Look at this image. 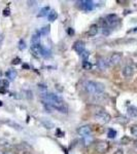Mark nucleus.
<instances>
[{"instance_id": "5", "label": "nucleus", "mask_w": 137, "mask_h": 154, "mask_svg": "<svg viewBox=\"0 0 137 154\" xmlns=\"http://www.w3.org/2000/svg\"><path fill=\"white\" fill-rule=\"evenodd\" d=\"M94 118L96 119L98 122L102 123V125H105V123H108L111 119V116L109 115V113H107L104 110H100L97 111L96 113H94Z\"/></svg>"}, {"instance_id": "16", "label": "nucleus", "mask_w": 137, "mask_h": 154, "mask_svg": "<svg viewBox=\"0 0 137 154\" xmlns=\"http://www.w3.org/2000/svg\"><path fill=\"white\" fill-rule=\"evenodd\" d=\"M57 18H58V14H57V12L55 11H51L49 12V14H48V19H49V22H54V21H56Z\"/></svg>"}, {"instance_id": "7", "label": "nucleus", "mask_w": 137, "mask_h": 154, "mask_svg": "<svg viewBox=\"0 0 137 154\" xmlns=\"http://www.w3.org/2000/svg\"><path fill=\"white\" fill-rule=\"evenodd\" d=\"M109 143L106 142V141H99L98 143L96 144V151L100 154L106 153L109 150Z\"/></svg>"}, {"instance_id": "11", "label": "nucleus", "mask_w": 137, "mask_h": 154, "mask_svg": "<svg viewBox=\"0 0 137 154\" xmlns=\"http://www.w3.org/2000/svg\"><path fill=\"white\" fill-rule=\"evenodd\" d=\"M97 66H98V68L100 69V70H105L106 68H108L109 66V61H107L105 58H102V57H100V58H98V60H97Z\"/></svg>"}, {"instance_id": "12", "label": "nucleus", "mask_w": 137, "mask_h": 154, "mask_svg": "<svg viewBox=\"0 0 137 154\" xmlns=\"http://www.w3.org/2000/svg\"><path fill=\"white\" fill-rule=\"evenodd\" d=\"M122 73H123V75L126 78H129V77H131L134 74V68L131 65H126L122 69Z\"/></svg>"}, {"instance_id": "15", "label": "nucleus", "mask_w": 137, "mask_h": 154, "mask_svg": "<svg viewBox=\"0 0 137 154\" xmlns=\"http://www.w3.org/2000/svg\"><path fill=\"white\" fill-rule=\"evenodd\" d=\"M49 12V7L46 6V7H43V8L40 9V11H39V14H37V17H38V18H42V17H46V16L48 17Z\"/></svg>"}, {"instance_id": "14", "label": "nucleus", "mask_w": 137, "mask_h": 154, "mask_svg": "<svg viewBox=\"0 0 137 154\" xmlns=\"http://www.w3.org/2000/svg\"><path fill=\"white\" fill-rule=\"evenodd\" d=\"M6 77L9 80H14V78L17 77V71L12 70V69H9V70L6 72Z\"/></svg>"}, {"instance_id": "8", "label": "nucleus", "mask_w": 137, "mask_h": 154, "mask_svg": "<svg viewBox=\"0 0 137 154\" xmlns=\"http://www.w3.org/2000/svg\"><path fill=\"white\" fill-rule=\"evenodd\" d=\"M122 58H123L122 54H119V53H113L110 56L109 60H108V61H109V65H111V66L119 65V64L122 62Z\"/></svg>"}, {"instance_id": "6", "label": "nucleus", "mask_w": 137, "mask_h": 154, "mask_svg": "<svg viewBox=\"0 0 137 154\" xmlns=\"http://www.w3.org/2000/svg\"><path fill=\"white\" fill-rule=\"evenodd\" d=\"M78 6L81 7L83 11H91L94 9V6H95V4H94L93 1H90V0H81V1H78Z\"/></svg>"}, {"instance_id": "18", "label": "nucleus", "mask_w": 137, "mask_h": 154, "mask_svg": "<svg viewBox=\"0 0 137 154\" xmlns=\"http://www.w3.org/2000/svg\"><path fill=\"white\" fill-rule=\"evenodd\" d=\"M6 123H7V125H9L11 126H12V128H16V130H18V131L22 130V126L21 125H18V123H16V122H14V121H11V120L6 121Z\"/></svg>"}, {"instance_id": "31", "label": "nucleus", "mask_w": 137, "mask_h": 154, "mask_svg": "<svg viewBox=\"0 0 137 154\" xmlns=\"http://www.w3.org/2000/svg\"><path fill=\"white\" fill-rule=\"evenodd\" d=\"M130 32H137V28H135L134 30H131V31H129V33H130Z\"/></svg>"}, {"instance_id": "4", "label": "nucleus", "mask_w": 137, "mask_h": 154, "mask_svg": "<svg viewBox=\"0 0 137 154\" xmlns=\"http://www.w3.org/2000/svg\"><path fill=\"white\" fill-rule=\"evenodd\" d=\"M119 23V17L114 14H108L103 20V27L106 29H110L116 27V25Z\"/></svg>"}, {"instance_id": "21", "label": "nucleus", "mask_w": 137, "mask_h": 154, "mask_svg": "<svg viewBox=\"0 0 137 154\" xmlns=\"http://www.w3.org/2000/svg\"><path fill=\"white\" fill-rule=\"evenodd\" d=\"M107 136H108V138H110V139H113V138H116V131L113 130V128H109L108 131H107Z\"/></svg>"}, {"instance_id": "27", "label": "nucleus", "mask_w": 137, "mask_h": 154, "mask_svg": "<svg viewBox=\"0 0 137 154\" xmlns=\"http://www.w3.org/2000/svg\"><path fill=\"white\" fill-rule=\"evenodd\" d=\"M3 14L4 16H9V9H5L3 12Z\"/></svg>"}, {"instance_id": "20", "label": "nucleus", "mask_w": 137, "mask_h": 154, "mask_svg": "<svg viewBox=\"0 0 137 154\" xmlns=\"http://www.w3.org/2000/svg\"><path fill=\"white\" fill-rule=\"evenodd\" d=\"M84 145H89L90 143L93 142V137L91 135L90 136H87V137H84Z\"/></svg>"}, {"instance_id": "24", "label": "nucleus", "mask_w": 137, "mask_h": 154, "mask_svg": "<svg viewBox=\"0 0 137 154\" xmlns=\"http://www.w3.org/2000/svg\"><path fill=\"white\" fill-rule=\"evenodd\" d=\"M19 48H20V51H24V49L26 48V42H25L23 39L20 40L19 42Z\"/></svg>"}, {"instance_id": "23", "label": "nucleus", "mask_w": 137, "mask_h": 154, "mask_svg": "<svg viewBox=\"0 0 137 154\" xmlns=\"http://www.w3.org/2000/svg\"><path fill=\"white\" fill-rule=\"evenodd\" d=\"M130 131H131L132 135H133L134 137H136V138H137V125H132V126H131V128H130Z\"/></svg>"}, {"instance_id": "17", "label": "nucleus", "mask_w": 137, "mask_h": 154, "mask_svg": "<svg viewBox=\"0 0 137 154\" xmlns=\"http://www.w3.org/2000/svg\"><path fill=\"white\" fill-rule=\"evenodd\" d=\"M40 43V35L39 34H34L31 38V44H38Z\"/></svg>"}, {"instance_id": "32", "label": "nucleus", "mask_w": 137, "mask_h": 154, "mask_svg": "<svg viewBox=\"0 0 137 154\" xmlns=\"http://www.w3.org/2000/svg\"><path fill=\"white\" fill-rule=\"evenodd\" d=\"M0 106H2V102L1 101H0Z\"/></svg>"}, {"instance_id": "3", "label": "nucleus", "mask_w": 137, "mask_h": 154, "mask_svg": "<svg viewBox=\"0 0 137 154\" xmlns=\"http://www.w3.org/2000/svg\"><path fill=\"white\" fill-rule=\"evenodd\" d=\"M31 53L36 58H40V57H48L49 54L40 43L38 44H31Z\"/></svg>"}, {"instance_id": "26", "label": "nucleus", "mask_w": 137, "mask_h": 154, "mask_svg": "<svg viewBox=\"0 0 137 154\" xmlns=\"http://www.w3.org/2000/svg\"><path fill=\"white\" fill-rule=\"evenodd\" d=\"M3 40H4V35L3 34H0V46L2 45V42H3Z\"/></svg>"}, {"instance_id": "30", "label": "nucleus", "mask_w": 137, "mask_h": 154, "mask_svg": "<svg viewBox=\"0 0 137 154\" xmlns=\"http://www.w3.org/2000/svg\"><path fill=\"white\" fill-rule=\"evenodd\" d=\"M19 61H20L19 59H17V60H14V61H12V64H19Z\"/></svg>"}, {"instance_id": "9", "label": "nucleus", "mask_w": 137, "mask_h": 154, "mask_svg": "<svg viewBox=\"0 0 137 154\" xmlns=\"http://www.w3.org/2000/svg\"><path fill=\"white\" fill-rule=\"evenodd\" d=\"M73 49L76 51L78 54H81L86 51V44H84V41L81 40H78L73 43Z\"/></svg>"}, {"instance_id": "28", "label": "nucleus", "mask_w": 137, "mask_h": 154, "mask_svg": "<svg viewBox=\"0 0 137 154\" xmlns=\"http://www.w3.org/2000/svg\"><path fill=\"white\" fill-rule=\"evenodd\" d=\"M133 145H134V149L137 151V140L134 141V143H133Z\"/></svg>"}, {"instance_id": "10", "label": "nucleus", "mask_w": 137, "mask_h": 154, "mask_svg": "<svg viewBox=\"0 0 137 154\" xmlns=\"http://www.w3.org/2000/svg\"><path fill=\"white\" fill-rule=\"evenodd\" d=\"M91 133H92V130H91V126L90 125H81V128H78V134L79 136H81V138L90 136Z\"/></svg>"}, {"instance_id": "2", "label": "nucleus", "mask_w": 137, "mask_h": 154, "mask_svg": "<svg viewBox=\"0 0 137 154\" xmlns=\"http://www.w3.org/2000/svg\"><path fill=\"white\" fill-rule=\"evenodd\" d=\"M84 91H87V94H89L91 96H100L101 94L104 93V89H105L104 84L93 80L86 81L84 84Z\"/></svg>"}, {"instance_id": "1", "label": "nucleus", "mask_w": 137, "mask_h": 154, "mask_svg": "<svg viewBox=\"0 0 137 154\" xmlns=\"http://www.w3.org/2000/svg\"><path fill=\"white\" fill-rule=\"evenodd\" d=\"M42 101L43 104H46L53 109H56L61 113H67V105L65 104L63 99L58 95H55L52 93H46L42 95Z\"/></svg>"}, {"instance_id": "19", "label": "nucleus", "mask_w": 137, "mask_h": 154, "mask_svg": "<svg viewBox=\"0 0 137 154\" xmlns=\"http://www.w3.org/2000/svg\"><path fill=\"white\" fill-rule=\"evenodd\" d=\"M49 32V26H46V27H43V28H41L40 30L38 31V33L37 34H39V35H46Z\"/></svg>"}, {"instance_id": "25", "label": "nucleus", "mask_w": 137, "mask_h": 154, "mask_svg": "<svg viewBox=\"0 0 137 154\" xmlns=\"http://www.w3.org/2000/svg\"><path fill=\"white\" fill-rule=\"evenodd\" d=\"M81 57H83V59H84V61H88V58H89V56H90V53L88 51H84L83 54H81Z\"/></svg>"}, {"instance_id": "29", "label": "nucleus", "mask_w": 137, "mask_h": 154, "mask_svg": "<svg viewBox=\"0 0 137 154\" xmlns=\"http://www.w3.org/2000/svg\"><path fill=\"white\" fill-rule=\"evenodd\" d=\"M68 33L70 34V35H72V34H74V31H72L71 28H68Z\"/></svg>"}, {"instance_id": "13", "label": "nucleus", "mask_w": 137, "mask_h": 154, "mask_svg": "<svg viewBox=\"0 0 137 154\" xmlns=\"http://www.w3.org/2000/svg\"><path fill=\"white\" fill-rule=\"evenodd\" d=\"M98 26L95 24H93V25H91L90 26V29H89V31H88V35L90 37H94V36H96L97 34H98Z\"/></svg>"}, {"instance_id": "22", "label": "nucleus", "mask_w": 137, "mask_h": 154, "mask_svg": "<svg viewBox=\"0 0 137 154\" xmlns=\"http://www.w3.org/2000/svg\"><path fill=\"white\" fill-rule=\"evenodd\" d=\"M83 68L84 69V70H90V69L92 68V65H91V63L88 61H84V63H83Z\"/></svg>"}]
</instances>
